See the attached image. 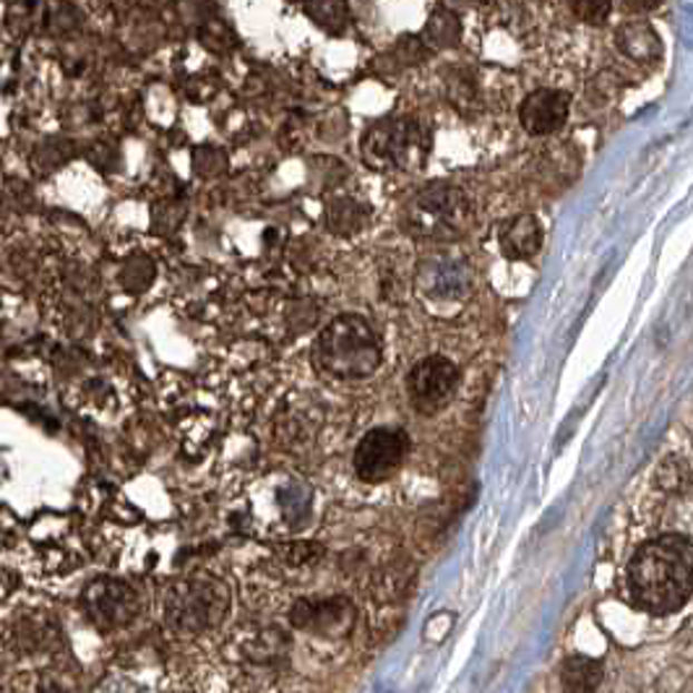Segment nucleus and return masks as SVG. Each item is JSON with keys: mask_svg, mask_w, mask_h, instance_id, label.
Wrapping results in <instances>:
<instances>
[{"mask_svg": "<svg viewBox=\"0 0 693 693\" xmlns=\"http://www.w3.org/2000/svg\"><path fill=\"white\" fill-rule=\"evenodd\" d=\"M566 3L574 17L587 21V25H603L613 9V0H566Z\"/></svg>", "mask_w": 693, "mask_h": 693, "instance_id": "obj_18", "label": "nucleus"}, {"mask_svg": "<svg viewBox=\"0 0 693 693\" xmlns=\"http://www.w3.org/2000/svg\"><path fill=\"white\" fill-rule=\"evenodd\" d=\"M365 219H368L365 206L352 202V198H336V202H331L326 209V225L331 233L336 235L358 233V230L365 227Z\"/></svg>", "mask_w": 693, "mask_h": 693, "instance_id": "obj_15", "label": "nucleus"}, {"mask_svg": "<svg viewBox=\"0 0 693 693\" xmlns=\"http://www.w3.org/2000/svg\"><path fill=\"white\" fill-rule=\"evenodd\" d=\"M233 607L230 584L214 574H191L173 582L162 599V618L178 636H202L219 628Z\"/></svg>", "mask_w": 693, "mask_h": 693, "instance_id": "obj_3", "label": "nucleus"}, {"mask_svg": "<svg viewBox=\"0 0 693 693\" xmlns=\"http://www.w3.org/2000/svg\"><path fill=\"white\" fill-rule=\"evenodd\" d=\"M566 693H595L603 683V665L589 657H568L560 667Z\"/></svg>", "mask_w": 693, "mask_h": 693, "instance_id": "obj_14", "label": "nucleus"}, {"mask_svg": "<svg viewBox=\"0 0 693 693\" xmlns=\"http://www.w3.org/2000/svg\"><path fill=\"white\" fill-rule=\"evenodd\" d=\"M81 611L99 634H113L130 626L141 611V597L118 576H97L81 589Z\"/></svg>", "mask_w": 693, "mask_h": 693, "instance_id": "obj_6", "label": "nucleus"}, {"mask_svg": "<svg viewBox=\"0 0 693 693\" xmlns=\"http://www.w3.org/2000/svg\"><path fill=\"white\" fill-rule=\"evenodd\" d=\"M418 287L433 300H461L472 290V272L467 261L453 253H436L418 269Z\"/></svg>", "mask_w": 693, "mask_h": 693, "instance_id": "obj_10", "label": "nucleus"}, {"mask_svg": "<svg viewBox=\"0 0 693 693\" xmlns=\"http://www.w3.org/2000/svg\"><path fill=\"white\" fill-rule=\"evenodd\" d=\"M459 37H461V21L457 13L449 9H436L433 13H430L426 37H422V40H426L428 45H433V48L438 50H449V48H457Z\"/></svg>", "mask_w": 693, "mask_h": 693, "instance_id": "obj_16", "label": "nucleus"}, {"mask_svg": "<svg viewBox=\"0 0 693 693\" xmlns=\"http://www.w3.org/2000/svg\"><path fill=\"white\" fill-rule=\"evenodd\" d=\"M660 3L662 0H623V9L631 13H646V11L657 9Z\"/></svg>", "mask_w": 693, "mask_h": 693, "instance_id": "obj_20", "label": "nucleus"}, {"mask_svg": "<svg viewBox=\"0 0 693 693\" xmlns=\"http://www.w3.org/2000/svg\"><path fill=\"white\" fill-rule=\"evenodd\" d=\"M287 560L290 564H313L315 558H321V545L313 543H297V545H287Z\"/></svg>", "mask_w": 693, "mask_h": 693, "instance_id": "obj_19", "label": "nucleus"}, {"mask_svg": "<svg viewBox=\"0 0 693 693\" xmlns=\"http://www.w3.org/2000/svg\"><path fill=\"white\" fill-rule=\"evenodd\" d=\"M628 595L652 615L681 611L693 595V543L662 535L644 543L628 564Z\"/></svg>", "mask_w": 693, "mask_h": 693, "instance_id": "obj_1", "label": "nucleus"}, {"mask_svg": "<svg viewBox=\"0 0 693 693\" xmlns=\"http://www.w3.org/2000/svg\"><path fill=\"white\" fill-rule=\"evenodd\" d=\"M572 110V97L558 89H537L521 103V128L533 136H548L564 126Z\"/></svg>", "mask_w": 693, "mask_h": 693, "instance_id": "obj_11", "label": "nucleus"}, {"mask_svg": "<svg viewBox=\"0 0 693 693\" xmlns=\"http://www.w3.org/2000/svg\"><path fill=\"white\" fill-rule=\"evenodd\" d=\"M543 248V227L533 214H519L500 230V251L506 258L525 261Z\"/></svg>", "mask_w": 693, "mask_h": 693, "instance_id": "obj_12", "label": "nucleus"}, {"mask_svg": "<svg viewBox=\"0 0 693 693\" xmlns=\"http://www.w3.org/2000/svg\"><path fill=\"white\" fill-rule=\"evenodd\" d=\"M469 202L453 186H428L410 198L404 209V230L418 241H457L467 233Z\"/></svg>", "mask_w": 693, "mask_h": 693, "instance_id": "obj_4", "label": "nucleus"}, {"mask_svg": "<svg viewBox=\"0 0 693 693\" xmlns=\"http://www.w3.org/2000/svg\"><path fill=\"white\" fill-rule=\"evenodd\" d=\"M355 603L346 597H300L290 607L292 628L321 638H344L355 628Z\"/></svg>", "mask_w": 693, "mask_h": 693, "instance_id": "obj_8", "label": "nucleus"}, {"mask_svg": "<svg viewBox=\"0 0 693 693\" xmlns=\"http://www.w3.org/2000/svg\"><path fill=\"white\" fill-rule=\"evenodd\" d=\"M430 130L418 120H383L363 138V159L373 169H412L426 162Z\"/></svg>", "mask_w": 693, "mask_h": 693, "instance_id": "obj_5", "label": "nucleus"}, {"mask_svg": "<svg viewBox=\"0 0 693 693\" xmlns=\"http://www.w3.org/2000/svg\"><path fill=\"white\" fill-rule=\"evenodd\" d=\"M381 339L363 315L344 313L319 331L313 360L321 373L339 381H360L379 371Z\"/></svg>", "mask_w": 693, "mask_h": 693, "instance_id": "obj_2", "label": "nucleus"}, {"mask_svg": "<svg viewBox=\"0 0 693 693\" xmlns=\"http://www.w3.org/2000/svg\"><path fill=\"white\" fill-rule=\"evenodd\" d=\"M308 17L326 32L339 35L346 27V3L344 0H311Z\"/></svg>", "mask_w": 693, "mask_h": 693, "instance_id": "obj_17", "label": "nucleus"}, {"mask_svg": "<svg viewBox=\"0 0 693 693\" xmlns=\"http://www.w3.org/2000/svg\"><path fill=\"white\" fill-rule=\"evenodd\" d=\"M410 451V438L399 428H373L360 438L355 457V475L363 482H383L402 467V461Z\"/></svg>", "mask_w": 693, "mask_h": 693, "instance_id": "obj_7", "label": "nucleus"}, {"mask_svg": "<svg viewBox=\"0 0 693 693\" xmlns=\"http://www.w3.org/2000/svg\"><path fill=\"white\" fill-rule=\"evenodd\" d=\"M615 45H618L623 56L638 60V64H654V60L662 58L660 35L646 21H626V25H621L618 32H615Z\"/></svg>", "mask_w": 693, "mask_h": 693, "instance_id": "obj_13", "label": "nucleus"}, {"mask_svg": "<svg viewBox=\"0 0 693 693\" xmlns=\"http://www.w3.org/2000/svg\"><path fill=\"white\" fill-rule=\"evenodd\" d=\"M459 383V371L451 360L446 358H428L412 368L407 379V391H410L412 404L420 412H438L449 402L453 389Z\"/></svg>", "mask_w": 693, "mask_h": 693, "instance_id": "obj_9", "label": "nucleus"}, {"mask_svg": "<svg viewBox=\"0 0 693 693\" xmlns=\"http://www.w3.org/2000/svg\"><path fill=\"white\" fill-rule=\"evenodd\" d=\"M35 693H74V691H68L64 683H58V681H52V677H45V681L37 685V691Z\"/></svg>", "mask_w": 693, "mask_h": 693, "instance_id": "obj_21", "label": "nucleus"}]
</instances>
